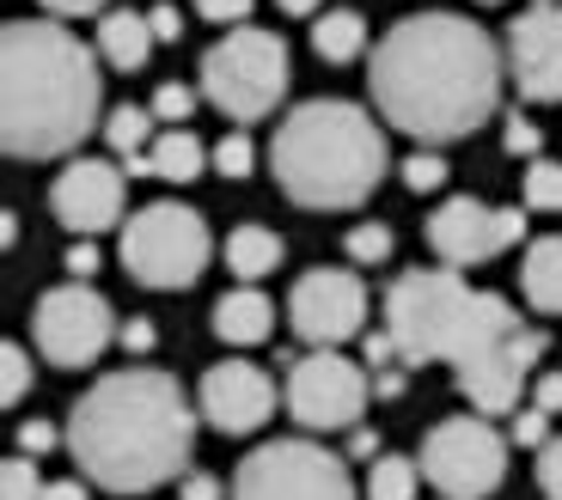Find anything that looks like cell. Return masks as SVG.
Instances as JSON below:
<instances>
[{"mask_svg":"<svg viewBox=\"0 0 562 500\" xmlns=\"http://www.w3.org/2000/svg\"><path fill=\"white\" fill-rule=\"evenodd\" d=\"M202 98L233 123H263L288 92V43L263 25H239L214 37L196 61Z\"/></svg>","mask_w":562,"mask_h":500,"instance_id":"6","label":"cell"},{"mask_svg":"<svg viewBox=\"0 0 562 500\" xmlns=\"http://www.w3.org/2000/svg\"><path fill=\"white\" fill-rule=\"evenodd\" d=\"M349 458H385L380 433H373V428H355V433H349Z\"/></svg>","mask_w":562,"mask_h":500,"instance_id":"45","label":"cell"},{"mask_svg":"<svg viewBox=\"0 0 562 500\" xmlns=\"http://www.w3.org/2000/svg\"><path fill=\"white\" fill-rule=\"evenodd\" d=\"M404 385H409L404 366H385V373H373V397H385V404H392V397H404Z\"/></svg>","mask_w":562,"mask_h":500,"instance_id":"44","label":"cell"},{"mask_svg":"<svg viewBox=\"0 0 562 500\" xmlns=\"http://www.w3.org/2000/svg\"><path fill=\"white\" fill-rule=\"evenodd\" d=\"M116 342L128 348V354H154V342H159V330L147 318H123V330H116Z\"/></svg>","mask_w":562,"mask_h":500,"instance_id":"42","label":"cell"},{"mask_svg":"<svg viewBox=\"0 0 562 500\" xmlns=\"http://www.w3.org/2000/svg\"><path fill=\"white\" fill-rule=\"evenodd\" d=\"M214 336L233 348H251V342H269V330H276V306H269L263 287H233L214 299Z\"/></svg>","mask_w":562,"mask_h":500,"instance_id":"18","label":"cell"},{"mask_svg":"<svg viewBox=\"0 0 562 500\" xmlns=\"http://www.w3.org/2000/svg\"><path fill=\"white\" fill-rule=\"evenodd\" d=\"M221 178H251V166H257V147H251V135L245 128H233L226 140H214V159H209Z\"/></svg>","mask_w":562,"mask_h":500,"instance_id":"31","label":"cell"},{"mask_svg":"<svg viewBox=\"0 0 562 500\" xmlns=\"http://www.w3.org/2000/svg\"><path fill=\"white\" fill-rule=\"evenodd\" d=\"M209 147H202L190 128H166V135L154 140V154H147V166H154V178H166V183H190V178H202L209 171Z\"/></svg>","mask_w":562,"mask_h":500,"instance_id":"24","label":"cell"},{"mask_svg":"<svg viewBox=\"0 0 562 500\" xmlns=\"http://www.w3.org/2000/svg\"><path fill=\"white\" fill-rule=\"evenodd\" d=\"M520 293L538 318H562V232H544L526 245L520 263Z\"/></svg>","mask_w":562,"mask_h":500,"instance_id":"19","label":"cell"},{"mask_svg":"<svg viewBox=\"0 0 562 500\" xmlns=\"http://www.w3.org/2000/svg\"><path fill=\"white\" fill-rule=\"evenodd\" d=\"M49 19H104L111 13V0H37Z\"/></svg>","mask_w":562,"mask_h":500,"instance_id":"39","label":"cell"},{"mask_svg":"<svg viewBox=\"0 0 562 500\" xmlns=\"http://www.w3.org/2000/svg\"><path fill=\"white\" fill-rule=\"evenodd\" d=\"M43 495H49V482L37 476V458L13 452V458L0 464V500H43Z\"/></svg>","mask_w":562,"mask_h":500,"instance_id":"27","label":"cell"},{"mask_svg":"<svg viewBox=\"0 0 562 500\" xmlns=\"http://www.w3.org/2000/svg\"><path fill=\"white\" fill-rule=\"evenodd\" d=\"M532 458H538V464H532L538 495H544V500H562V433L544 445V452H532Z\"/></svg>","mask_w":562,"mask_h":500,"instance_id":"35","label":"cell"},{"mask_svg":"<svg viewBox=\"0 0 562 500\" xmlns=\"http://www.w3.org/2000/svg\"><path fill=\"white\" fill-rule=\"evenodd\" d=\"M397 171H404L409 195H435L440 183H447V159H440V147H416V154H409Z\"/></svg>","mask_w":562,"mask_h":500,"instance_id":"30","label":"cell"},{"mask_svg":"<svg viewBox=\"0 0 562 500\" xmlns=\"http://www.w3.org/2000/svg\"><path fill=\"white\" fill-rule=\"evenodd\" d=\"M99 49L61 19L0 25V147L7 159H61L104 123Z\"/></svg>","mask_w":562,"mask_h":500,"instance_id":"3","label":"cell"},{"mask_svg":"<svg viewBox=\"0 0 562 500\" xmlns=\"http://www.w3.org/2000/svg\"><path fill=\"white\" fill-rule=\"evenodd\" d=\"M147 25H154V43H178L183 37V13H178V7H166V0L147 13Z\"/></svg>","mask_w":562,"mask_h":500,"instance_id":"43","label":"cell"},{"mask_svg":"<svg viewBox=\"0 0 562 500\" xmlns=\"http://www.w3.org/2000/svg\"><path fill=\"white\" fill-rule=\"evenodd\" d=\"M385 171H392L385 128L349 98H306L269 135V178L294 208L349 214L373 202Z\"/></svg>","mask_w":562,"mask_h":500,"instance_id":"4","label":"cell"},{"mask_svg":"<svg viewBox=\"0 0 562 500\" xmlns=\"http://www.w3.org/2000/svg\"><path fill=\"white\" fill-rule=\"evenodd\" d=\"M380 311H385V336L397 342V361L404 366L447 361L452 373L526 323L502 293L471 287L464 269H404L385 287Z\"/></svg>","mask_w":562,"mask_h":500,"instance_id":"5","label":"cell"},{"mask_svg":"<svg viewBox=\"0 0 562 500\" xmlns=\"http://www.w3.org/2000/svg\"><path fill=\"white\" fill-rule=\"evenodd\" d=\"M104 140H111V154L123 159L128 178H154L147 154H154V111H140V104H116L104 116Z\"/></svg>","mask_w":562,"mask_h":500,"instance_id":"22","label":"cell"},{"mask_svg":"<svg viewBox=\"0 0 562 500\" xmlns=\"http://www.w3.org/2000/svg\"><path fill=\"white\" fill-rule=\"evenodd\" d=\"M477 7H502V0H477Z\"/></svg>","mask_w":562,"mask_h":500,"instance_id":"48","label":"cell"},{"mask_svg":"<svg viewBox=\"0 0 562 500\" xmlns=\"http://www.w3.org/2000/svg\"><path fill=\"white\" fill-rule=\"evenodd\" d=\"M61 440H68V433H56L49 421H25V428H19V452H25V458H43V452H56Z\"/></svg>","mask_w":562,"mask_h":500,"instance_id":"37","label":"cell"},{"mask_svg":"<svg viewBox=\"0 0 562 500\" xmlns=\"http://www.w3.org/2000/svg\"><path fill=\"white\" fill-rule=\"evenodd\" d=\"M550 421H557V416H544V409H532V404H526L520 416H514V428H507V440H514V445H526V452H544V445L557 440V433H550Z\"/></svg>","mask_w":562,"mask_h":500,"instance_id":"32","label":"cell"},{"mask_svg":"<svg viewBox=\"0 0 562 500\" xmlns=\"http://www.w3.org/2000/svg\"><path fill=\"white\" fill-rule=\"evenodd\" d=\"M532 409H544V416H562V373H557V366L532 378Z\"/></svg>","mask_w":562,"mask_h":500,"instance_id":"40","label":"cell"},{"mask_svg":"<svg viewBox=\"0 0 562 500\" xmlns=\"http://www.w3.org/2000/svg\"><path fill=\"white\" fill-rule=\"evenodd\" d=\"M435 500H440V495H435Z\"/></svg>","mask_w":562,"mask_h":500,"instance_id":"49","label":"cell"},{"mask_svg":"<svg viewBox=\"0 0 562 500\" xmlns=\"http://www.w3.org/2000/svg\"><path fill=\"white\" fill-rule=\"evenodd\" d=\"M538 361H544V330L520 323V330L502 336L490 354H477L471 366H459L464 404L477 409V416H520L526 390H532V378H538Z\"/></svg>","mask_w":562,"mask_h":500,"instance_id":"14","label":"cell"},{"mask_svg":"<svg viewBox=\"0 0 562 500\" xmlns=\"http://www.w3.org/2000/svg\"><path fill=\"white\" fill-rule=\"evenodd\" d=\"M233 500H355V482L330 445L263 440L233 470Z\"/></svg>","mask_w":562,"mask_h":500,"instance_id":"8","label":"cell"},{"mask_svg":"<svg viewBox=\"0 0 562 500\" xmlns=\"http://www.w3.org/2000/svg\"><path fill=\"white\" fill-rule=\"evenodd\" d=\"M281 390L276 378L263 373V366L251 361H214L209 373H202L196 385V409L202 421H209L214 433H233V440H245V433H257L269 416H276Z\"/></svg>","mask_w":562,"mask_h":500,"instance_id":"17","label":"cell"},{"mask_svg":"<svg viewBox=\"0 0 562 500\" xmlns=\"http://www.w3.org/2000/svg\"><path fill=\"white\" fill-rule=\"evenodd\" d=\"M43 500H92V488L80 482V476H61V482H49V495Z\"/></svg>","mask_w":562,"mask_h":500,"instance_id":"46","label":"cell"},{"mask_svg":"<svg viewBox=\"0 0 562 500\" xmlns=\"http://www.w3.org/2000/svg\"><path fill=\"white\" fill-rule=\"evenodd\" d=\"M502 147H507L514 159H538L544 135H538V123H532V116H520V111H514V116H507V128H502Z\"/></svg>","mask_w":562,"mask_h":500,"instance_id":"34","label":"cell"},{"mask_svg":"<svg viewBox=\"0 0 562 500\" xmlns=\"http://www.w3.org/2000/svg\"><path fill=\"white\" fill-rule=\"evenodd\" d=\"M526 208L562 214V166L557 159H532V171H526Z\"/></svg>","mask_w":562,"mask_h":500,"instance_id":"26","label":"cell"},{"mask_svg":"<svg viewBox=\"0 0 562 500\" xmlns=\"http://www.w3.org/2000/svg\"><path fill=\"white\" fill-rule=\"evenodd\" d=\"M507 56L502 43L464 13H409L373 43L367 92L380 123L422 147L471 140L502 104Z\"/></svg>","mask_w":562,"mask_h":500,"instance_id":"1","label":"cell"},{"mask_svg":"<svg viewBox=\"0 0 562 500\" xmlns=\"http://www.w3.org/2000/svg\"><path fill=\"white\" fill-rule=\"evenodd\" d=\"M99 275V245L92 238H74L68 245V281H92Z\"/></svg>","mask_w":562,"mask_h":500,"instance_id":"41","label":"cell"},{"mask_svg":"<svg viewBox=\"0 0 562 500\" xmlns=\"http://www.w3.org/2000/svg\"><path fill=\"white\" fill-rule=\"evenodd\" d=\"M367 306L373 299H367V281L355 269H306L288 287V323L312 348H342L349 336H361Z\"/></svg>","mask_w":562,"mask_h":500,"instance_id":"12","label":"cell"},{"mask_svg":"<svg viewBox=\"0 0 562 500\" xmlns=\"http://www.w3.org/2000/svg\"><path fill=\"white\" fill-rule=\"evenodd\" d=\"M367 404H373V373L342 348H312L306 361L288 366V385H281V409L306 433H355Z\"/></svg>","mask_w":562,"mask_h":500,"instance_id":"10","label":"cell"},{"mask_svg":"<svg viewBox=\"0 0 562 500\" xmlns=\"http://www.w3.org/2000/svg\"><path fill=\"white\" fill-rule=\"evenodd\" d=\"M507 73L526 104H562V7L532 0L507 25Z\"/></svg>","mask_w":562,"mask_h":500,"instance_id":"16","label":"cell"},{"mask_svg":"<svg viewBox=\"0 0 562 500\" xmlns=\"http://www.w3.org/2000/svg\"><path fill=\"white\" fill-rule=\"evenodd\" d=\"M526 238V214L520 208H490L477 195H447L435 214H428V250H435L447 269H471L502 257L507 245Z\"/></svg>","mask_w":562,"mask_h":500,"instance_id":"13","label":"cell"},{"mask_svg":"<svg viewBox=\"0 0 562 500\" xmlns=\"http://www.w3.org/2000/svg\"><path fill=\"white\" fill-rule=\"evenodd\" d=\"M281 13H294V19H318L324 13V0H276Z\"/></svg>","mask_w":562,"mask_h":500,"instance_id":"47","label":"cell"},{"mask_svg":"<svg viewBox=\"0 0 562 500\" xmlns=\"http://www.w3.org/2000/svg\"><path fill=\"white\" fill-rule=\"evenodd\" d=\"M116 250H123V269L140 287L183 293L196 287V275L209 269L214 238H209V220L190 202H147L140 214H128Z\"/></svg>","mask_w":562,"mask_h":500,"instance_id":"7","label":"cell"},{"mask_svg":"<svg viewBox=\"0 0 562 500\" xmlns=\"http://www.w3.org/2000/svg\"><path fill=\"white\" fill-rule=\"evenodd\" d=\"M128 171H116L111 159H68L56 183H49V214L61 220V232L74 238H99V232H116L128 208Z\"/></svg>","mask_w":562,"mask_h":500,"instance_id":"15","label":"cell"},{"mask_svg":"<svg viewBox=\"0 0 562 500\" xmlns=\"http://www.w3.org/2000/svg\"><path fill=\"white\" fill-rule=\"evenodd\" d=\"M147 111H154V123H190V111H196V92H190V86H178V80H166L154 92V104H147Z\"/></svg>","mask_w":562,"mask_h":500,"instance_id":"33","label":"cell"},{"mask_svg":"<svg viewBox=\"0 0 562 500\" xmlns=\"http://www.w3.org/2000/svg\"><path fill=\"white\" fill-rule=\"evenodd\" d=\"M422 464L416 458H397V452H385V458H373V470H367V500H422Z\"/></svg>","mask_w":562,"mask_h":500,"instance_id":"25","label":"cell"},{"mask_svg":"<svg viewBox=\"0 0 562 500\" xmlns=\"http://www.w3.org/2000/svg\"><path fill=\"white\" fill-rule=\"evenodd\" d=\"M281 257H288V245H281V232H269V226H233V232H226V269L239 275V287L269 281L281 269Z\"/></svg>","mask_w":562,"mask_h":500,"instance_id":"21","label":"cell"},{"mask_svg":"<svg viewBox=\"0 0 562 500\" xmlns=\"http://www.w3.org/2000/svg\"><path fill=\"white\" fill-rule=\"evenodd\" d=\"M99 61H111L116 73H135L140 61H147V49H154V25H147V13H128V7H111V13L99 19Z\"/></svg>","mask_w":562,"mask_h":500,"instance_id":"20","label":"cell"},{"mask_svg":"<svg viewBox=\"0 0 562 500\" xmlns=\"http://www.w3.org/2000/svg\"><path fill=\"white\" fill-rule=\"evenodd\" d=\"M312 49H318L324 61H355L367 49V19L355 13V7H324L318 19H312Z\"/></svg>","mask_w":562,"mask_h":500,"instance_id":"23","label":"cell"},{"mask_svg":"<svg viewBox=\"0 0 562 500\" xmlns=\"http://www.w3.org/2000/svg\"><path fill=\"white\" fill-rule=\"evenodd\" d=\"M196 421L202 409L166 366H116L74 404L68 452L104 495H147L171 476H190Z\"/></svg>","mask_w":562,"mask_h":500,"instance_id":"2","label":"cell"},{"mask_svg":"<svg viewBox=\"0 0 562 500\" xmlns=\"http://www.w3.org/2000/svg\"><path fill=\"white\" fill-rule=\"evenodd\" d=\"M25 397H31V354L19 342H7L0 348V404L19 409Z\"/></svg>","mask_w":562,"mask_h":500,"instance_id":"29","label":"cell"},{"mask_svg":"<svg viewBox=\"0 0 562 500\" xmlns=\"http://www.w3.org/2000/svg\"><path fill=\"white\" fill-rule=\"evenodd\" d=\"M116 311L111 299H104L92 281H61V287H49L37 299V311H31V336H37V354L49 366H61V373H80V366H92L104 354V348L116 342Z\"/></svg>","mask_w":562,"mask_h":500,"instance_id":"11","label":"cell"},{"mask_svg":"<svg viewBox=\"0 0 562 500\" xmlns=\"http://www.w3.org/2000/svg\"><path fill=\"white\" fill-rule=\"evenodd\" d=\"M342 250H349V263H361V269H380L385 257H392V232H385L380 220H361V226H349V238H342Z\"/></svg>","mask_w":562,"mask_h":500,"instance_id":"28","label":"cell"},{"mask_svg":"<svg viewBox=\"0 0 562 500\" xmlns=\"http://www.w3.org/2000/svg\"><path fill=\"white\" fill-rule=\"evenodd\" d=\"M196 13L209 19V25H226V31H239L245 19H251V0H196Z\"/></svg>","mask_w":562,"mask_h":500,"instance_id":"36","label":"cell"},{"mask_svg":"<svg viewBox=\"0 0 562 500\" xmlns=\"http://www.w3.org/2000/svg\"><path fill=\"white\" fill-rule=\"evenodd\" d=\"M233 488L221 482V476H209V470H190V476H178V500H226Z\"/></svg>","mask_w":562,"mask_h":500,"instance_id":"38","label":"cell"},{"mask_svg":"<svg viewBox=\"0 0 562 500\" xmlns=\"http://www.w3.org/2000/svg\"><path fill=\"white\" fill-rule=\"evenodd\" d=\"M416 464L440 500H490L507 476V440L490 428V416H447L428 428Z\"/></svg>","mask_w":562,"mask_h":500,"instance_id":"9","label":"cell"}]
</instances>
